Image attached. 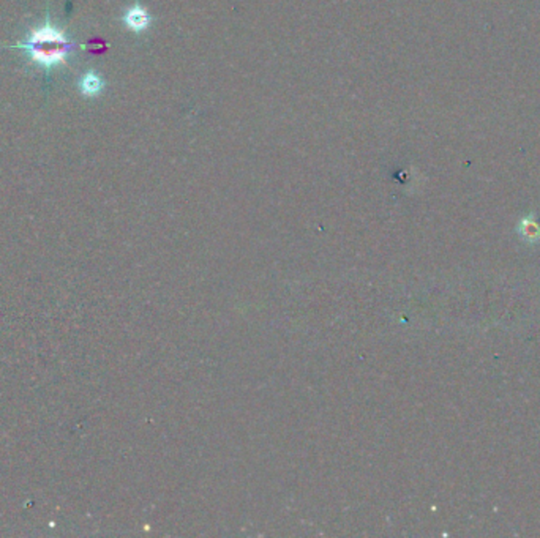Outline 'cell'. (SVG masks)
I'll list each match as a JSON object with an SVG mask.
<instances>
[{
	"label": "cell",
	"instance_id": "1",
	"mask_svg": "<svg viewBox=\"0 0 540 538\" xmlns=\"http://www.w3.org/2000/svg\"><path fill=\"white\" fill-rule=\"evenodd\" d=\"M24 49L31 59L46 69H53L59 65H65L71 43L62 31L54 27L48 21L42 27L33 28L27 42L18 44Z\"/></svg>",
	"mask_w": 540,
	"mask_h": 538
},
{
	"label": "cell",
	"instance_id": "2",
	"mask_svg": "<svg viewBox=\"0 0 540 538\" xmlns=\"http://www.w3.org/2000/svg\"><path fill=\"white\" fill-rule=\"evenodd\" d=\"M124 22L130 31L140 33V32H144L149 27V24H151V16H149L147 10L142 8L141 5H133V7L126 10V13L124 16Z\"/></svg>",
	"mask_w": 540,
	"mask_h": 538
},
{
	"label": "cell",
	"instance_id": "3",
	"mask_svg": "<svg viewBox=\"0 0 540 538\" xmlns=\"http://www.w3.org/2000/svg\"><path fill=\"white\" fill-rule=\"evenodd\" d=\"M103 85H105L103 79L94 72L85 73L84 76L79 79V90H81V94L85 96L100 95L103 90Z\"/></svg>",
	"mask_w": 540,
	"mask_h": 538
},
{
	"label": "cell",
	"instance_id": "4",
	"mask_svg": "<svg viewBox=\"0 0 540 538\" xmlns=\"http://www.w3.org/2000/svg\"><path fill=\"white\" fill-rule=\"evenodd\" d=\"M518 234L526 243H539L540 242V223L534 221L532 218H525L518 226Z\"/></svg>",
	"mask_w": 540,
	"mask_h": 538
}]
</instances>
